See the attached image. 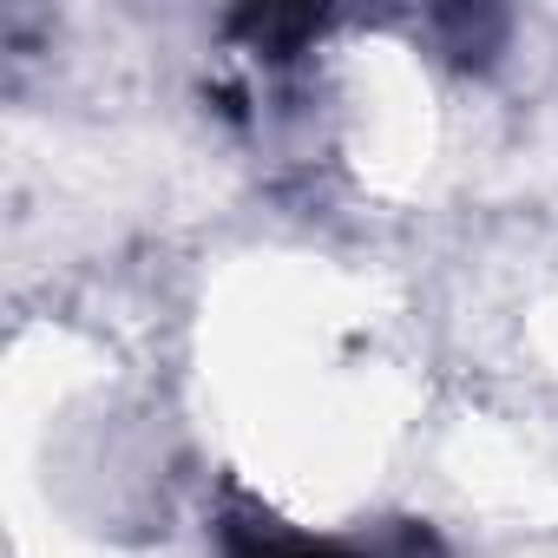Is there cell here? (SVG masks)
I'll return each instance as SVG.
<instances>
[{
  "label": "cell",
  "mask_w": 558,
  "mask_h": 558,
  "mask_svg": "<svg viewBox=\"0 0 558 558\" xmlns=\"http://www.w3.org/2000/svg\"><path fill=\"white\" fill-rule=\"evenodd\" d=\"M217 545H223V558H440L434 532H421V525H395L375 545H349V538L296 532V525L269 519L256 506H230L217 519Z\"/></svg>",
  "instance_id": "6da1fadb"
}]
</instances>
